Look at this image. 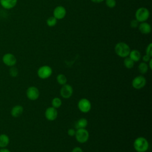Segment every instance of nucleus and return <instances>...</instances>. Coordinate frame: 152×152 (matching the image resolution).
Listing matches in <instances>:
<instances>
[{"label":"nucleus","instance_id":"obj_3","mask_svg":"<svg viewBox=\"0 0 152 152\" xmlns=\"http://www.w3.org/2000/svg\"><path fill=\"white\" fill-rule=\"evenodd\" d=\"M135 19L138 22H145L150 17V11L145 7H140L137 10L135 14Z\"/></svg>","mask_w":152,"mask_h":152},{"label":"nucleus","instance_id":"obj_30","mask_svg":"<svg viewBox=\"0 0 152 152\" xmlns=\"http://www.w3.org/2000/svg\"><path fill=\"white\" fill-rule=\"evenodd\" d=\"M71 152H83V151L81 148L79 147H75L72 150Z\"/></svg>","mask_w":152,"mask_h":152},{"label":"nucleus","instance_id":"obj_23","mask_svg":"<svg viewBox=\"0 0 152 152\" xmlns=\"http://www.w3.org/2000/svg\"><path fill=\"white\" fill-rule=\"evenodd\" d=\"M57 19L53 16L49 17L46 20V24L49 27H53L56 24Z\"/></svg>","mask_w":152,"mask_h":152},{"label":"nucleus","instance_id":"obj_33","mask_svg":"<svg viewBox=\"0 0 152 152\" xmlns=\"http://www.w3.org/2000/svg\"><path fill=\"white\" fill-rule=\"evenodd\" d=\"M90 1L94 3H100V2H102L104 0H90Z\"/></svg>","mask_w":152,"mask_h":152},{"label":"nucleus","instance_id":"obj_18","mask_svg":"<svg viewBox=\"0 0 152 152\" xmlns=\"http://www.w3.org/2000/svg\"><path fill=\"white\" fill-rule=\"evenodd\" d=\"M10 142V138L5 134H0V147L5 148Z\"/></svg>","mask_w":152,"mask_h":152},{"label":"nucleus","instance_id":"obj_4","mask_svg":"<svg viewBox=\"0 0 152 152\" xmlns=\"http://www.w3.org/2000/svg\"><path fill=\"white\" fill-rule=\"evenodd\" d=\"M74 136L78 142L83 144L88 141L89 138V133L86 128L78 129L76 130Z\"/></svg>","mask_w":152,"mask_h":152},{"label":"nucleus","instance_id":"obj_25","mask_svg":"<svg viewBox=\"0 0 152 152\" xmlns=\"http://www.w3.org/2000/svg\"><path fill=\"white\" fill-rule=\"evenodd\" d=\"M105 3L106 6L110 8H114L116 4V0H106Z\"/></svg>","mask_w":152,"mask_h":152},{"label":"nucleus","instance_id":"obj_5","mask_svg":"<svg viewBox=\"0 0 152 152\" xmlns=\"http://www.w3.org/2000/svg\"><path fill=\"white\" fill-rule=\"evenodd\" d=\"M38 77L41 79H47L49 78L52 74V69L48 65H43L40 66L37 72Z\"/></svg>","mask_w":152,"mask_h":152},{"label":"nucleus","instance_id":"obj_15","mask_svg":"<svg viewBox=\"0 0 152 152\" xmlns=\"http://www.w3.org/2000/svg\"><path fill=\"white\" fill-rule=\"evenodd\" d=\"M24 110L23 107L21 105H15L12 107L11 110V115L14 118H18L21 115Z\"/></svg>","mask_w":152,"mask_h":152},{"label":"nucleus","instance_id":"obj_20","mask_svg":"<svg viewBox=\"0 0 152 152\" xmlns=\"http://www.w3.org/2000/svg\"><path fill=\"white\" fill-rule=\"evenodd\" d=\"M56 81L59 84L63 86V85L66 84L67 78H66V77L64 74H59L56 76Z\"/></svg>","mask_w":152,"mask_h":152},{"label":"nucleus","instance_id":"obj_9","mask_svg":"<svg viewBox=\"0 0 152 152\" xmlns=\"http://www.w3.org/2000/svg\"><path fill=\"white\" fill-rule=\"evenodd\" d=\"M40 95L39 89L35 86H30L26 90L27 97L30 100H37Z\"/></svg>","mask_w":152,"mask_h":152},{"label":"nucleus","instance_id":"obj_24","mask_svg":"<svg viewBox=\"0 0 152 152\" xmlns=\"http://www.w3.org/2000/svg\"><path fill=\"white\" fill-rule=\"evenodd\" d=\"M9 72H10V75L11 77H17L18 75V69H17V68L16 67L13 66H11V68L10 69Z\"/></svg>","mask_w":152,"mask_h":152},{"label":"nucleus","instance_id":"obj_7","mask_svg":"<svg viewBox=\"0 0 152 152\" xmlns=\"http://www.w3.org/2000/svg\"><path fill=\"white\" fill-rule=\"evenodd\" d=\"M146 84V79L142 75L135 77L132 81V86L134 88L140 90Z\"/></svg>","mask_w":152,"mask_h":152},{"label":"nucleus","instance_id":"obj_10","mask_svg":"<svg viewBox=\"0 0 152 152\" xmlns=\"http://www.w3.org/2000/svg\"><path fill=\"white\" fill-rule=\"evenodd\" d=\"M73 94L72 87L68 84L63 85L60 89V95L64 99L70 98Z\"/></svg>","mask_w":152,"mask_h":152},{"label":"nucleus","instance_id":"obj_12","mask_svg":"<svg viewBox=\"0 0 152 152\" xmlns=\"http://www.w3.org/2000/svg\"><path fill=\"white\" fill-rule=\"evenodd\" d=\"M53 17L57 20H61L64 18L66 14V11L65 8L62 6H57L53 10Z\"/></svg>","mask_w":152,"mask_h":152},{"label":"nucleus","instance_id":"obj_32","mask_svg":"<svg viewBox=\"0 0 152 152\" xmlns=\"http://www.w3.org/2000/svg\"><path fill=\"white\" fill-rule=\"evenodd\" d=\"M148 62H149V64H148V68L150 69H152V65H151V64H152V59H150V60Z\"/></svg>","mask_w":152,"mask_h":152},{"label":"nucleus","instance_id":"obj_31","mask_svg":"<svg viewBox=\"0 0 152 152\" xmlns=\"http://www.w3.org/2000/svg\"><path fill=\"white\" fill-rule=\"evenodd\" d=\"M0 152H11V151L6 148H2L0 149Z\"/></svg>","mask_w":152,"mask_h":152},{"label":"nucleus","instance_id":"obj_2","mask_svg":"<svg viewBox=\"0 0 152 152\" xmlns=\"http://www.w3.org/2000/svg\"><path fill=\"white\" fill-rule=\"evenodd\" d=\"M131 51L130 48L128 44L125 42H119L115 46V52L116 54L121 58H126L129 56Z\"/></svg>","mask_w":152,"mask_h":152},{"label":"nucleus","instance_id":"obj_16","mask_svg":"<svg viewBox=\"0 0 152 152\" xmlns=\"http://www.w3.org/2000/svg\"><path fill=\"white\" fill-rule=\"evenodd\" d=\"M129 57L134 62H138L140 60L141 55L140 51L136 49H134L130 51L129 54Z\"/></svg>","mask_w":152,"mask_h":152},{"label":"nucleus","instance_id":"obj_1","mask_svg":"<svg viewBox=\"0 0 152 152\" xmlns=\"http://www.w3.org/2000/svg\"><path fill=\"white\" fill-rule=\"evenodd\" d=\"M133 146L137 152H145L148 149L149 143L145 138L139 137L134 140Z\"/></svg>","mask_w":152,"mask_h":152},{"label":"nucleus","instance_id":"obj_8","mask_svg":"<svg viewBox=\"0 0 152 152\" xmlns=\"http://www.w3.org/2000/svg\"><path fill=\"white\" fill-rule=\"evenodd\" d=\"M2 60L5 65L10 67L15 66L17 63L16 57L14 56V55L11 53H5L2 58Z\"/></svg>","mask_w":152,"mask_h":152},{"label":"nucleus","instance_id":"obj_17","mask_svg":"<svg viewBox=\"0 0 152 152\" xmlns=\"http://www.w3.org/2000/svg\"><path fill=\"white\" fill-rule=\"evenodd\" d=\"M88 125V121L86 118H80L77 120L75 124V128L78 129L86 128Z\"/></svg>","mask_w":152,"mask_h":152},{"label":"nucleus","instance_id":"obj_21","mask_svg":"<svg viewBox=\"0 0 152 152\" xmlns=\"http://www.w3.org/2000/svg\"><path fill=\"white\" fill-rule=\"evenodd\" d=\"M124 65L128 69H131L134 65V62L128 56L124 58Z\"/></svg>","mask_w":152,"mask_h":152},{"label":"nucleus","instance_id":"obj_13","mask_svg":"<svg viewBox=\"0 0 152 152\" xmlns=\"http://www.w3.org/2000/svg\"><path fill=\"white\" fill-rule=\"evenodd\" d=\"M17 0H0L1 6L5 10H11L15 7Z\"/></svg>","mask_w":152,"mask_h":152},{"label":"nucleus","instance_id":"obj_11","mask_svg":"<svg viewBox=\"0 0 152 152\" xmlns=\"http://www.w3.org/2000/svg\"><path fill=\"white\" fill-rule=\"evenodd\" d=\"M45 116L46 119L50 121H53L57 118L58 111L56 108L53 107H48L45 112Z\"/></svg>","mask_w":152,"mask_h":152},{"label":"nucleus","instance_id":"obj_19","mask_svg":"<svg viewBox=\"0 0 152 152\" xmlns=\"http://www.w3.org/2000/svg\"><path fill=\"white\" fill-rule=\"evenodd\" d=\"M148 64H146V62H141L138 66V71L140 72V74H144L146 72H147L148 70Z\"/></svg>","mask_w":152,"mask_h":152},{"label":"nucleus","instance_id":"obj_29","mask_svg":"<svg viewBox=\"0 0 152 152\" xmlns=\"http://www.w3.org/2000/svg\"><path fill=\"white\" fill-rule=\"evenodd\" d=\"M150 59H151V56L146 54L142 56V61L144 62H148L150 60Z\"/></svg>","mask_w":152,"mask_h":152},{"label":"nucleus","instance_id":"obj_6","mask_svg":"<svg viewBox=\"0 0 152 152\" xmlns=\"http://www.w3.org/2000/svg\"><path fill=\"white\" fill-rule=\"evenodd\" d=\"M78 108L83 113H88L91 108V104L89 100L86 98L81 99L78 102Z\"/></svg>","mask_w":152,"mask_h":152},{"label":"nucleus","instance_id":"obj_28","mask_svg":"<svg viewBox=\"0 0 152 152\" xmlns=\"http://www.w3.org/2000/svg\"><path fill=\"white\" fill-rule=\"evenodd\" d=\"M75 129H74V128H69L68 129V131H67V134L70 137H73L75 135Z\"/></svg>","mask_w":152,"mask_h":152},{"label":"nucleus","instance_id":"obj_27","mask_svg":"<svg viewBox=\"0 0 152 152\" xmlns=\"http://www.w3.org/2000/svg\"><path fill=\"white\" fill-rule=\"evenodd\" d=\"M139 22L136 19H133L130 22V26L132 28H136L138 27Z\"/></svg>","mask_w":152,"mask_h":152},{"label":"nucleus","instance_id":"obj_26","mask_svg":"<svg viewBox=\"0 0 152 152\" xmlns=\"http://www.w3.org/2000/svg\"><path fill=\"white\" fill-rule=\"evenodd\" d=\"M145 54L148 55V56H152V43H149L145 49Z\"/></svg>","mask_w":152,"mask_h":152},{"label":"nucleus","instance_id":"obj_14","mask_svg":"<svg viewBox=\"0 0 152 152\" xmlns=\"http://www.w3.org/2000/svg\"><path fill=\"white\" fill-rule=\"evenodd\" d=\"M138 29L143 34H148L151 31V27L148 23L142 22L138 25Z\"/></svg>","mask_w":152,"mask_h":152},{"label":"nucleus","instance_id":"obj_22","mask_svg":"<svg viewBox=\"0 0 152 152\" xmlns=\"http://www.w3.org/2000/svg\"><path fill=\"white\" fill-rule=\"evenodd\" d=\"M51 104H52V106L58 109L59 107H61V106L62 105V100L59 97H54L51 102Z\"/></svg>","mask_w":152,"mask_h":152}]
</instances>
